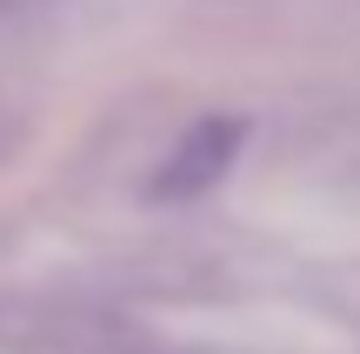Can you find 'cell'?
<instances>
[{
  "label": "cell",
  "mask_w": 360,
  "mask_h": 354,
  "mask_svg": "<svg viewBox=\"0 0 360 354\" xmlns=\"http://www.w3.org/2000/svg\"><path fill=\"white\" fill-rule=\"evenodd\" d=\"M247 134H254L247 114H200L193 127H180V141L160 154L147 194H154V201H200V194H214V187L233 174Z\"/></svg>",
  "instance_id": "obj_1"
}]
</instances>
